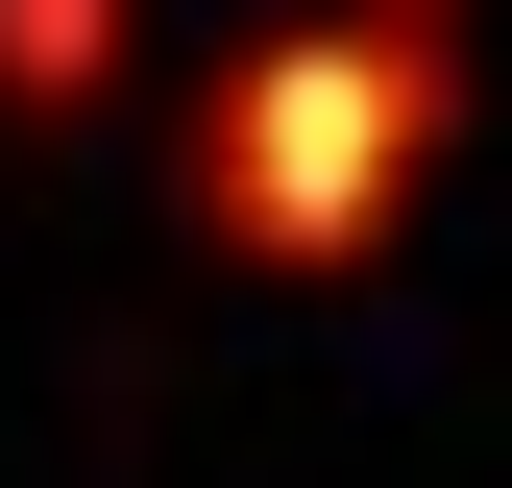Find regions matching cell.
I'll return each instance as SVG.
<instances>
[{
    "label": "cell",
    "instance_id": "cell-3",
    "mask_svg": "<svg viewBox=\"0 0 512 488\" xmlns=\"http://www.w3.org/2000/svg\"><path fill=\"white\" fill-rule=\"evenodd\" d=\"M391 25H439V0H391Z\"/></svg>",
    "mask_w": 512,
    "mask_h": 488
},
{
    "label": "cell",
    "instance_id": "cell-2",
    "mask_svg": "<svg viewBox=\"0 0 512 488\" xmlns=\"http://www.w3.org/2000/svg\"><path fill=\"white\" fill-rule=\"evenodd\" d=\"M98 49H122V0H0V98H25V122H74Z\"/></svg>",
    "mask_w": 512,
    "mask_h": 488
},
{
    "label": "cell",
    "instance_id": "cell-1",
    "mask_svg": "<svg viewBox=\"0 0 512 488\" xmlns=\"http://www.w3.org/2000/svg\"><path fill=\"white\" fill-rule=\"evenodd\" d=\"M439 122H464L439 25H391V0H342V25H269V49L196 98V220H220V244H269V269H342V244L439 171Z\"/></svg>",
    "mask_w": 512,
    "mask_h": 488
}]
</instances>
